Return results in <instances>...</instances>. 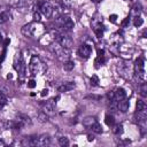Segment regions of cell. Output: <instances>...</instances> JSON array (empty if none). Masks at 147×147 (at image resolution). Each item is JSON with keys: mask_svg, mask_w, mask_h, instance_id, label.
<instances>
[{"mask_svg": "<svg viewBox=\"0 0 147 147\" xmlns=\"http://www.w3.org/2000/svg\"><path fill=\"white\" fill-rule=\"evenodd\" d=\"M91 53H92V48H91V46L87 45V44H83V45H80L79 48H78V55H79L80 57L87 59V57H90Z\"/></svg>", "mask_w": 147, "mask_h": 147, "instance_id": "ba28073f", "label": "cell"}, {"mask_svg": "<svg viewBox=\"0 0 147 147\" xmlns=\"http://www.w3.org/2000/svg\"><path fill=\"white\" fill-rule=\"evenodd\" d=\"M56 24L64 31H70L74 28V22L69 16H59L56 17Z\"/></svg>", "mask_w": 147, "mask_h": 147, "instance_id": "277c9868", "label": "cell"}, {"mask_svg": "<svg viewBox=\"0 0 147 147\" xmlns=\"http://www.w3.org/2000/svg\"><path fill=\"white\" fill-rule=\"evenodd\" d=\"M38 119H39L41 123H45V122H47V121H48V116H47V114H46V113L41 111V113H39V114H38Z\"/></svg>", "mask_w": 147, "mask_h": 147, "instance_id": "ac0fdd59", "label": "cell"}, {"mask_svg": "<svg viewBox=\"0 0 147 147\" xmlns=\"http://www.w3.org/2000/svg\"><path fill=\"white\" fill-rule=\"evenodd\" d=\"M107 98L109 99V101H111V100H114L115 98H114V92L113 91H110V92H108L107 93Z\"/></svg>", "mask_w": 147, "mask_h": 147, "instance_id": "f1b7e54d", "label": "cell"}, {"mask_svg": "<svg viewBox=\"0 0 147 147\" xmlns=\"http://www.w3.org/2000/svg\"><path fill=\"white\" fill-rule=\"evenodd\" d=\"M74 87H75V84H74V83L67 82V83L62 84L61 86H59V91H60V92H68V91L72 90Z\"/></svg>", "mask_w": 147, "mask_h": 147, "instance_id": "7c38bea8", "label": "cell"}, {"mask_svg": "<svg viewBox=\"0 0 147 147\" xmlns=\"http://www.w3.org/2000/svg\"><path fill=\"white\" fill-rule=\"evenodd\" d=\"M59 144L61 146H68L69 145V140L65 137H61V138H59Z\"/></svg>", "mask_w": 147, "mask_h": 147, "instance_id": "d4e9b609", "label": "cell"}, {"mask_svg": "<svg viewBox=\"0 0 147 147\" xmlns=\"http://www.w3.org/2000/svg\"><path fill=\"white\" fill-rule=\"evenodd\" d=\"M38 7L40 13L46 16V17H52L53 15V5L48 1H39L38 2Z\"/></svg>", "mask_w": 147, "mask_h": 147, "instance_id": "8992f818", "label": "cell"}, {"mask_svg": "<svg viewBox=\"0 0 147 147\" xmlns=\"http://www.w3.org/2000/svg\"><path fill=\"white\" fill-rule=\"evenodd\" d=\"M46 64L41 61L40 57L33 55L30 60V63H29V70L31 72V75L36 76V75H40V74H44L46 71Z\"/></svg>", "mask_w": 147, "mask_h": 147, "instance_id": "6da1fadb", "label": "cell"}, {"mask_svg": "<svg viewBox=\"0 0 147 147\" xmlns=\"http://www.w3.org/2000/svg\"><path fill=\"white\" fill-rule=\"evenodd\" d=\"M136 108H137V111H140V110L146 109V105H145V102L142 100H138V102L136 105Z\"/></svg>", "mask_w": 147, "mask_h": 147, "instance_id": "d6986e66", "label": "cell"}, {"mask_svg": "<svg viewBox=\"0 0 147 147\" xmlns=\"http://www.w3.org/2000/svg\"><path fill=\"white\" fill-rule=\"evenodd\" d=\"M92 1H93V2H99L100 0H92Z\"/></svg>", "mask_w": 147, "mask_h": 147, "instance_id": "d590c367", "label": "cell"}, {"mask_svg": "<svg viewBox=\"0 0 147 147\" xmlns=\"http://www.w3.org/2000/svg\"><path fill=\"white\" fill-rule=\"evenodd\" d=\"M34 86H36V82H34L33 79H31V80L28 82V87H29V88H33Z\"/></svg>", "mask_w": 147, "mask_h": 147, "instance_id": "83f0119b", "label": "cell"}, {"mask_svg": "<svg viewBox=\"0 0 147 147\" xmlns=\"http://www.w3.org/2000/svg\"><path fill=\"white\" fill-rule=\"evenodd\" d=\"M134 74L138 78L145 79V61L142 57H138L134 62Z\"/></svg>", "mask_w": 147, "mask_h": 147, "instance_id": "5b68a950", "label": "cell"}, {"mask_svg": "<svg viewBox=\"0 0 147 147\" xmlns=\"http://www.w3.org/2000/svg\"><path fill=\"white\" fill-rule=\"evenodd\" d=\"M45 95H47V90H44L41 92V96H45Z\"/></svg>", "mask_w": 147, "mask_h": 147, "instance_id": "1f68e13d", "label": "cell"}, {"mask_svg": "<svg viewBox=\"0 0 147 147\" xmlns=\"http://www.w3.org/2000/svg\"><path fill=\"white\" fill-rule=\"evenodd\" d=\"M74 62L72 61H70V60H67V61H64V63H63V69L64 70H67V71H70V70H72L74 69Z\"/></svg>", "mask_w": 147, "mask_h": 147, "instance_id": "9a60e30c", "label": "cell"}, {"mask_svg": "<svg viewBox=\"0 0 147 147\" xmlns=\"http://www.w3.org/2000/svg\"><path fill=\"white\" fill-rule=\"evenodd\" d=\"M105 122H106L107 125H114V123H115L114 117H113L111 115H106V117H105Z\"/></svg>", "mask_w": 147, "mask_h": 147, "instance_id": "7402d4cb", "label": "cell"}, {"mask_svg": "<svg viewBox=\"0 0 147 147\" xmlns=\"http://www.w3.org/2000/svg\"><path fill=\"white\" fill-rule=\"evenodd\" d=\"M93 139H94V137H93V136H91V134H90V136H88V141H92V140H93Z\"/></svg>", "mask_w": 147, "mask_h": 147, "instance_id": "d6a6232c", "label": "cell"}, {"mask_svg": "<svg viewBox=\"0 0 147 147\" xmlns=\"http://www.w3.org/2000/svg\"><path fill=\"white\" fill-rule=\"evenodd\" d=\"M113 131H114V133H116V134L122 133V131H123V126H122V124H116V125H114Z\"/></svg>", "mask_w": 147, "mask_h": 147, "instance_id": "603a6c76", "label": "cell"}, {"mask_svg": "<svg viewBox=\"0 0 147 147\" xmlns=\"http://www.w3.org/2000/svg\"><path fill=\"white\" fill-rule=\"evenodd\" d=\"M0 146H5V142L2 140H0Z\"/></svg>", "mask_w": 147, "mask_h": 147, "instance_id": "e575fe53", "label": "cell"}, {"mask_svg": "<svg viewBox=\"0 0 147 147\" xmlns=\"http://www.w3.org/2000/svg\"><path fill=\"white\" fill-rule=\"evenodd\" d=\"M127 23H129V17H127V18H125V20L123 21V23H122V25H123V26H125V25H126Z\"/></svg>", "mask_w": 147, "mask_h": 147, "instance_id": "4dcf8cb0", "label": "cell"}, {"mask_svg": "<svg viewBox=\"0 0 147 147\" xmlns=\"http://www.w3.org/2000/svg\"><path fill=\"white\" fill-rule=\"evenodd\" d=\"M115 17H116V15H113V16H111V21H113V22H115Z\"/></svg>", "mask_w": 147, "mask_h": 147, "instance_id": "836d02e7", "label": "cell"}, {"mask_svg": "<svg viewBox=\"0 0 147 147\" xmlns=\"http://www.w3.org/2000/svg\"><path fill=\"white\" fill-rule=\"evenodd\" d=\"M139 91H140V94L142 95V96H146L147 95V85H146V83H141V85L139 86Z\"/></svg>", "mask_w": 147, "mask_h": 147, "instance_id": "e0dca14e", "label": "cell"}, {"mask_svg": "<svg viewBox=\"0 0 147 147\" xmlns=\"http://www.w3.org/2000/svg\"><path fill=\"white\" fill-rule=\"evenodd\" d=\"M9 20V14L7 11H1L0 13V24L6 23Z\"/></svg>", "mask_w": 147, "mask_h": 147, "instance_id": "2e32d148", "label": "cell"}, {"mask_svg": "<svg viewBox=\"0 0 147 147\" xmlns=\"http://www.w3.org/2000/svg\"><path fill=\"white\" fill-rule=\"evenodd\" d=\"M142 23H144V21H142V18H141L140 16H136V17H134V21H133L134 26H140Z\"/></svg>", "mask_w": 147, "mask_h": 147, "instance_id": "cb8c5ba5", "label": "cell"}, {"mask_svg": "<svg viewBox=\"0 0 147 147\" xmlns=\"http://www.w3.org/2000/svg\"><path fill=\"white\" fill-rule=\"evenodd\" d=\"M6 103H7V96L5 95L3 92L0 91V108H2Z\"/></svg>", "mask_w": 147, "mask_h": 147, "instance_id": "44dd1931", "label": "cell"}, {"mask_svg": "<svg viewBox=\"0 0 147 147\" xmlns=\"http://www.w3.org/2000/svg\"><path fill=\"white\" fill-rule=\"evenodd\" d=\"M53 51H54V53H55V55H56V57L59 59V60H61V61H67V60H69V49L68 48H64L63 46H61L59 42H56V44H54L53 45Z\"/></svg>", "mask_w": 147, "mask_h": 147, "instance_id": "3957f363", "label": "cell"}, {"mask_svg": "<svg viewBox=\"0 0 147 147\" xmlns=\"http://www.w3.org/2000/svg\"><path fill=\"white\" fill-rule=\"evenodd\" d=\"M55 103H56V101L54 99H51V100L46 101L42 106V111L46 113V114H53L54 110H55Z\"/></svg>", "mask_w": 147, "mask_h": 147, "instance_id": "9c48e42d", "label": "cell"}, {"mask_svg": "<svg viewBox=\"0 0 147 147\" xmlns=\"http://www.w3.org/2000/svg\"><path fill=\"white\" fill-rule=\"evenodd\" d=\"M44 25L40 23H29L22 28V33L25 37H36L44 32Z\"/></svg>", "mask_w": 147, "mask_h": 147, "instance_id": "7a4b0ae2", "label": "cell"}, {"mask_svg": "<svg viewBox=\"0 0 147 147\" xmlns=\"http://www.w3.org/2000/svg\"><path fill=\"white\" fill-rule=\"evenodd\" d=\"M90 129H91L93 132H95V133H101V132H102V127H101V125H100L98 122H94V123L90 126Z\"/></svg>", "mask_w": 147, "mask_h": 147, "instance_id": "5bb4252c", "label": "cell"}, {"mask_svg": "<svg viewBox=\"0 0 147 147\" xmlns=\"http://www.w3.org/2000/svg\"><path fill=\"white\" fill-rule=\"evenodd\" d=\"M56 41L63 46L64 48H68L70 49L71 46H72V39L69 37V36H65V34H62V33H56Z\"/></svg>", "mask_w": 147, "mask_h": 147, "instance_id": "52a82bcc", "label": "cell"}, {"mask_svg": "<svg viewBox=\"0 0 147 147\" xmlns=\"http://www.w3.org/2000/svg\"><path fill=\"white\" fill-rule=\"evenodd\" d=\"M51 142V139L47 134H41L38 137V142H37V146H47L49 145Z\"/></svg>", "mask_w": 147, "mask_h": 147, "instance_id": "30bf717a", "label": "cell"}, {"mask_svg": "<svg viewBox=\"0 0 147 147\" xmlns=\"http://www.w3.org/2000/svg\"><path fill=\"white\" fill-rule=\"evenodd\" d=\"M98 84H99V78H98V76L93 75V76L91 77V85H93V86H96Z\"/></svg>", "mask_w": 147, "mask_h": 147, "instance_id": "484cf974", "label": "cell"}, {"mask_svg": "<svg viewBox=\"0 0 147 147\" xmlns=\"http://www.w3.org/2000/svg\"><path fill=\"white\" fill-rule=\"evenodd\" d=\"M33 16H34V20H36L37 22H39V20H40V15H39V13H37V11H36Z\"/></svg>", "mask_w": 147, "mask_h": 147, "instance_id": "f546056e", "label": "cell"}, {"mask_svg": "<svg viewBox=\"0 0 147 147\" xmlns=\"http://www.w3.org/2000/svg\"><path fill=\"white\" fill-rule=\"evenodd\" d=\"M114 98H115V100H116L117 102L121 101V100H123V99H125V98H126L125 91H124L123 88H117V90L114 92Z\"/></svg>", "mask_w": 147, "mask_h": 147, "instance_id": "8fae6325", "label": "cell"}, {"mask_svg": "<svg viewBox=\"0 0 147 147\" xmlns=\"http://www.w3.org/2000/svg\"><path fill=\"white\" fill-rule=\"evenodd\" d=\"M118 109L122 110L123 113H125V111L129 110V101L126 100V98L123 99V100H121V101H118Z\"/></svg>", "mask_w": 147, "mask_h": 147, "instance_id": "4fadbf2b", "label": "cell"}, {"mask_svg": "<svg viewBox=\"0 0 147 147\" xmlns=\"http://www.w3.org/2000/svg\"><path fill=\"white\" fill-rule=\"evenodd\" d=\"M94 31H95V34H96L99 38H101V37H102L103 30H102V28H101V26H96V28L94 29Z\"/></svg>", "mask_w": 147, "mask_h": 147, "instance_id": "4316f807", "label": "cell"}, {"mask_svg": "<svg viewBox=\"0 0 147 147\" xmlns=\"http://www.w3.org/2000/svg\"><path fill=\"white\" fill-rule=\"evenodd\" d=\"M94 122H96V121H95L93 117H86V118L84 119V122H83V123H84V125H85V126L90 127V126H91V125H92Z\"/></svg>", "mask_w": 147, "mask_h": 147, "instance_id": "ffe728a7", "label": "cell"}]
</instances>
